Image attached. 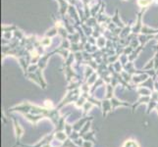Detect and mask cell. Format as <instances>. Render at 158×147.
<instances>
[{
	"mask_svg": "<svg viewBox=\"0 0 158 147\" xmlns=\"http://www.w3.org/2000/svg\"><path fill=\"white\" fill-rule=\"evenodd\" d=\"M148 3H149V0H139V4L142 7L148 5Z\"/></svg>",
	"mask_w": 158,
	"mask_h": 147,
	"instance_id": "1",
	"label": "cell"
}]
</instances>
